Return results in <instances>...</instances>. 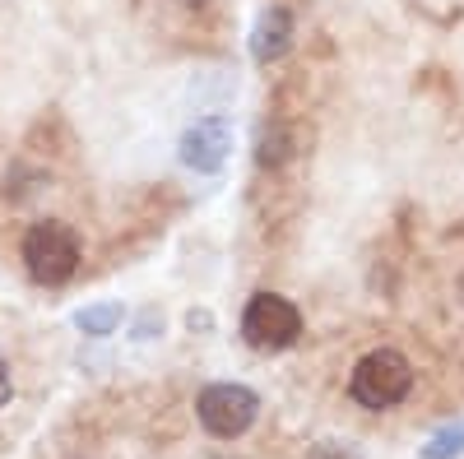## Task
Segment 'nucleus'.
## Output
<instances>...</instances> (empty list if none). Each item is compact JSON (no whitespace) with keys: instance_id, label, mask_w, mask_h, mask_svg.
Wrapping results in <instances>:
<instances>
[{"instance_id":"obj_4","label":"nucleus","mask_w":464,"mask_h":459,"mask_svg":"<svg viewBox=\"0 0 464 459\" xmlns=\"http://www.w3.org/2000/svg\"><path fill=\"white\" fill-rule=\"evenodd\" d=\"M256 408L260 399L246 390V386H232V380H223V386H209L196 404L200 413V427L218 441H237L251 423H256Z\"/></svg>"},{"instance_id":"obj_2","label":"nucleus","mask_w":464,"mask_h":459,"mask_svg":"<svg viewBox=\"0 0 464 459\" xmlns=\"http://www.w3.org/2000/svg\"><path fill=\"white\" fill-rule=\"evenodd\" d=\"M24 264H28L33 283L61 288L74 270H80V242H74V233L56 218L33 223L28 237H24Z\"/></svg>"},{"instance_id":"obj_7","label":"nucleus","mask_w":464,"mask_h":459,"mask_svg":"<svg viewBox=\"0 0 464 459\" xmlns=\"http://www.w3.org/2000/svg\"><path fill=\"white\" fill-rule=\"evenodd\" d=\"M74 325H80L84 334H93V339H102V334H111L116 325H121V301H98V306H84V311L74 316Z\"/></svg>"},{"instance_id":"obj_3","label":"nucleus","mask_w":464,"mask_h":459,"mask_svg":"<svg viewBox=\"0 0 464 459\" xmlns=\"http://www.w3.org/2000/svg\"><path fill=\"white\" fill-rule=\"evenodd\" d=\"M302 334V311L279 292H256L242 311V339L260 353H284Z\"/></svg>"},{"instance_id":"obj_6","label":"nucleus","mask_w":464,"mask_h":459,"mask_svg":"<svg viewBox=\"0 0 464 459\" xmlns=\"http://www.w3.org/2000/svg\"><path fill=\"white\" fill-rule=\"evenodd\" d=\"M288 47H293V14H288L284 5L265 10L260 24H256V33H251V56H256L260 65H275Z\"/></svg>"},{"instance_id":"obj_9","label":"nucleus","mask_w":464,"mask_h":459,"mask_svg":"<svg viewBox=\"0 0 464 459\" xmlns=\"http://www.w3.org/2000/svg\"><path fill=\"white\" fill-rule=\"evenodd\" d=\"M10 399H14V380H10V367L0 362V408H5Z\"/></svg>"},{"instance_id":"obj_10","label":"nucleus","mask_w":464,"mask_h":459,"mask_svg":"<svg viewBox=\"0 0 464 459\" xmlns=\"http://www.w3.org/2000/svg\"><path fill=\"white\" fill-rule=\"evenodd\" d=\"M312 459H353V454H348L343 445H330V441H325V445H316V450H312Z\"/></svg>"},{"instance_id":"obj_1","label":"nucleus","mask_w":464,"mask_h":459,"mask_svg":"<svg viewBox=\"0 0 464 459\" xmlns=\"http://www.w3.org/2000/svg\"><path fill=\"white\" fill-rule=\"evenodd\" d=\"M413 390V367L404 353L395 349H376L353 367V380H348V395H353L362 408H395L404 395Z\"/></svg>"},{"instance_id":"obj_8","label":"nucleus","mask_w":464,"mask_h":459,"mask_svg":"<svg viewBox=\"0 0 464 459\" xmlns=\"http://www.w3.org/2000/svg\"><path fill=\"white\" fill-rule=\"evenodd\" d=\"M459 450H464V417L450 423V427H441L428 445H422V459H455Z\"/></svg>"},{"instance_id":"obj_5","label":"nucleus","mask_w":464,"mask_h":459,"mask_svg":"<svg viewBox=\"0 0 464 459\" xmlns=\"http://www.w3.org/2000/svg\"><path fill=\"white\" fill-rule=\"evenodd\" d=\"M232 153V126L227 117H205L181 135V163L196 172H218Z\"/></svg>"}]
</instances>
